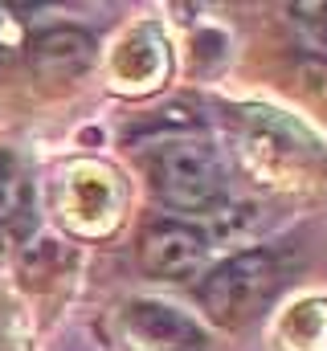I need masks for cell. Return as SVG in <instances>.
I'll return each instance as SVG.
<instances>
[{
	"label": "cell",
	"mask_w": 327,
	"mask_h": 351,
	"mask_svg": "<svg viewBox=\"0 0 327 351\" xmlns=\"http://www.w3.org/2000/svg\"><path fill=\"white\" fill-rule=\"evenodd\" d=\"M152 180L168 208L176 213H205L225 192V164L205 139H168L152 156Z\"/></svg>",
	"instance_id": "1"
},
{
	"label": "cell",
	"mask_w": 327,
	"mask_h": 351,
	"mask_svg": "<svg viewBox=\"0 0 327 351\" xmlns=\"http://www.w3.org/2000/svg\"><path fill=\"white\" fill-rule=\"evenodd\" d=\"M278 278H282V265H278V254L270 250H242L234 258H225L221 265H213L196 294L205 302V311L225 323V327H238L245 319L258 315V306L278 290Z\"/></svg>",
	"instance_id": "2"
},
{
	"label": "cell",
	"mask_w": 327,
	"mask_h": 351,
	"mask_svg": "<svg viewBox=\"0 0 327 351\" xmlns=\"http://www.w3.org/2000/svg\"><path fill=\"white\" fill-rule=\"evenodd\" d=\"M119 339L131 351H205L209 335L192 315L160 298H135L119 311Z\"/></svg>",
	"instance_id": "3"
},
{
	"label": "cell",
	"mask_w": 327,
	"mask_h": 351,
	"mask_svg": "<svg viewBox=\"0 0 327 351\" xmlns=\"http://www.w3.org/2000/svg\"><path fill=\"white\" fill-rule=\"evenodd\" d=\"M119 213H123V188L115 184V176L102 164L70 168L66 188H62V217L74 233L102 237V233L115 229Z\"/></svg>",
	"instance_id": "4"
},
{
	"label": "cell",
	"mask_w": 327,
	"mask_h": 351,
	"mask_svg": "<svg viewBox=\"0 0 327 351\" xmlns=\"http://www.w3.org/2000/svg\"><path fill=\"white\" fill-rule=\"evenodd\" d=\"M205 233L184 221H160L139 241V262L156 278H188L205 262Z\"/></svg>",
	"instance_id": "5"
},
{
	"label": "cell",
	"mask_w": 327,
	"mask_h": 351,
	"mask_svg": "<svg viewBox=\"0 0 327 351\" xmlns=\"http://www.w3.org/2000/svg\"><path fill=\"white\" fill-rule=\"evenodd\" d=\"M29 62L45 82H74L94 66V37L74 25H54L29 41Z\"/></svg>",
	"instance_id": "6"
},
{
	"label": "cell",
	"mask_w": 327,
	"mask_h": 351,
	"mask_svg": "<svg viewBox=\"0 0 327 351\" xmlns=\"http://www.w3.org/2000/svg\"><path fill=\"white\" fill-rule=\"evenodd\" d=\"M164 74H168V49H164L160 29L139 25L115 53V82L127 90H148L160 86Z\"/></svg>",
	"instance_id": "7"
},
{
	"label": "cell",
	"mask_w": 327,
	"mask_h": 351,
	"mask_svg": "<svg viewBox=\"0 0 327 351\" xmlns=\"http://www.w3.org/2000/svg\"><path fill=\"white\" fill-rule=\"evenodd\" d=\"M286 351H327V302H299L278 327Z\"/></svg>",
	"instance_id": "8"
},
{
	"label": "cell",
	"mask_w": 327,
	"mask_h": 351,
	"mask_svg": "<svg viewBox=\"0 0 327 351\" xmlns=\"http://www.w3.org/2000/svg\"><path fill=\"white\" fill-rule=\"evenodd\" d=\"M258 221H262V208H258V204H229L225 213H217L213 233L225 237V241H238V237H245Z\"/></svg>",
	"instance_id": "9"
},
{
	"label": "cell",
	"mask_w": 327,
	"mask_h": 351,
	"mask_svg": "<svg viewBox=\"0 0 327 351\" xmlns=\"http://www.w3.org/2000/svg\"><path fill=\"white\" fill-rule=\"evenodd\" d=\"M16 200H21V188H16V176L8 168H0V221H8L16 213Z\"/></svg>",
	"instance_id": "10"
}]
</instances>
